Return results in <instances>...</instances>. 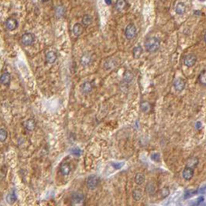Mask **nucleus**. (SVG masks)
I'll return each instance as SVG.
<instances>
[{
	"instance_id": "20e7f679",
	"label": "nucleus",
	"mask_w": 206,
	"mask_h": 206,
	"mask_svg": "<svg viewBox=\"0 0 206 206\" xmlns=\"http://www.w3.org/2000/svg\"><path fill=\"white\" fill-rule=\"evenodd\" d=\"M35 42V36L32 32H26L21 36V43L26 47L32 45Z\"/></svg>"
},
{
	"instance_id": "393cba45",
	"label": "nucleus",
	"mask_w": 206,
	"mask_h": 206,
	"mask_svg": "<svg viewBox=\"0 0 206 206\" xmlns=\"http://www.w3.org/2000/svg\"><path fill=\"white\" fill-rule=\"evenodd\" d=\"M134 182L137 185H140L145 182V176L143 173H137L134 177Z\"/></svg>"
},
{
	"instance_id": "72a5a7b5",
	"label": "nucleus",
	"mask_w": 206,
	"mask_h": 206,
	"mask_svg": "<svg viewBox=\"0 0 206 206\" xmlns=\"http://www.w3.org/2000/svg\"><path fill=\"white\" fill-rule=\"evenodd\" d=\"M41 1H42L43 2H48L49 0H41Z\"/></svg>"
},
{
	"instance_id": "6e6552de",
	"label": "nucleus",
	"mask_w": 206,
	"mask_h": 206,
	"mask_svg": "<svg viewBox=\"0 0 206 206\" xmlns=\"http://www.w3.org/2000/svg\"><path fill=\"white\" fill-rule=\"evenodd\" d=\"M173 85H174V89H175V90H177V91L178 92H182V90L185 89V85H186V81H185V80H184L183 78L178 77L177 78V79H175V81H174Z\"/></svg>"
},
{
	"instance_id": "ddd939ff",
	"label": "nucleus",
	"mask_w": 206,
	"mask_h": 206,
	"mask_svg": "<svg viewBox=\"0 0 206 206\" xmlns=\"http://www.w3.org/2000/svg\"><path fill=\"white\" fill-rule=\"evenodd\" d=\"M24 127L28 131H32V130H35L36 127V121L33 118H29V119L25 121Z\"/></svg>"
},
{
	"instance_id": "412c9836",
	"label": "nucleus",
	"mask_w": 206,
	"mask_h": 206,
	"mask_svg": "<svg viewBox=\"0 0 206 206\" xmlns=\"http://www.w3.org/2000/svg\"><path fill=\"white\" fill-rule=\"evenodd\" d=\"M198 162H199V161H198V159L196 158V157H191V158H189V159H188V161H187V166L192 167V168L194 169V168H195V167H197V165L198 164Z\"/></svg>"
},
{
	"instance_id": "2f4dec72",
	"label": "nucleus",
	"mask_w": 206,
	"mask_h": 206,
	"mask_svg": "<svg viewBox=\"0 0 206 206\" xmlns=\"http://www.w3.org/2000/svg\"><path fill=\"white\" fill-rule=\"evenodd\" d=\"M152 159L154 160L155 161H160V155L159 154H153L152 155Z\"/></svg>"
},
{
	"instance_id": "dca6fc26",
	"label": "nucleus",
	"mask_w": 206,
	"mask_h": 206,
	"mask_svg": "<svg viewBox=\"0 0 206 206\" xmlns=\"http://www.w3.org/2000/svg\"><path fill=\"white\" fill-rule=\"evenodd\" d=\"M60 171L63 175H68L71 171V167L69 164H68L67 162L62 163L60 166Z\"/></svg>"
},
{
	"instance_id": "7c9ffc66",
	"label": "nucleus",
	"mask_w": 206,
	"mask_h": 206,
	"mask_svg": "<svg viewBox=\"0 0 206 206\" xmlns=\"http://www.w3.org/2000/svg\"><path fill=\"white\" fill-rule=\"evenodd\" d=\"M169 194H170V190L168 188H167V187H164V188H163V189H161V190H160V195H161V196L163 198H167V197L169 195Z\"/></svg>"
},
{
	"instance_id": "5701e85b",
	"label": "nucleus",
	"mask_w": 206,
	"mask_h": 206,
	"mask_svg": "<svg viewBox=\"0 0 206 206\" xmlns=\"http://www.w3.org/2000/svg\"><path fill=\"white\" fill-rule=\"evenodd\" d=\"M92 23H93V18H92V16H90V15L86 14L83 16L82 19L83 26H85V27H87V26H89L90 25H91Z\"/></svg>"
},
{
	"instance_id": "aec40b11",
	"label": "nucleus",
	"mask_w": 206,
	"mask_h": 206,
	"mask_svg": "<svg viewBox=\"0 0 206 206\" xmlns=\"http://www.w3.org/2000/svg\"><path fill=\"white\" fill-rule=\"evenodd\" d=\"M132 53H133V57H134V59L140 58V56H141L142 53H143V48H142L141 46L138 45V46H137V47H134V48L133 49Z\"/></svg>"
},
{
	"instance_id": "39448f33",
	"label": "nucleus",
	"mask_w": 206,
	"mask_h": 206,
	"mask_svg": "<svg viewBox=\"0 0 206 206\" xmlns=\"http://www.w3.org/2000/svg\"><path fill=\"white\" fill-rule=\"evenodd\" d=\"M197 57L193 53H189L186 55L184 58V64L188 67H192L196 63Z\"/></svg>"
},
{
	"instance_id": "f03ea898",
	"label": "nucleus",
	"mask_w": 206,
	"mask_h": 206,
	"mask_svg": "<svg viewBox=\"0 0 206 206\" xmlns=\"http://www.w3.org/2000/svg\"><path fill=\"white\" fill-rule=\"evenodd\" d=\"M100 182V178L98 176L95 175V174H92V175L89 176L87 180V189H90V190H94L98 187Z\"/></svg>"
},
{
	"instance_id": "f8f14e48",
	"label": "nucleus",
	"mask_w": 206,
	"mask_h": 206,
	"mask_svg": "<svg viewBox=\"0 0 206 206\" xmlns=\"http://www.w3.org/2000/svg\"><path fill=\"white\" fill-rule=\"evenodd\" d=\"M57 60V54L54 51H48L46 53V61L50 64H53Z\"/></svg>"
},
{
	"instance_id": "f704fd0d",
	"label": "nucleus",
	"mask_w": 206,
	"mask_h": 206,
	"mask_svg": "<svg viewBox=\"0 0 206 206\" xmlns=\"http://www.w3.org/2000/svg\"><path fill=\"white\" fill-rule=\"evenodd\" d=\"M199 1H201V2H204L205 0H199Z\"/></svg>"
},
{
	"instance_id": "423d86ee",
	"label": "nucleus",
	"mask_w": 206,
	"mask_h": 206,
	"mask_svg": "<svg viewBox=\"0 0 206 206\" xmlns=\"http://www.w3.org/2000/svg\"><path fill=\"white\" fill-rule=\"evenodd\" d=\"M84 201V195L82 192H73L71 195V202L72 204H81Z\"/></svg>"
},
{
	"instance_id": "f3484780",
	"label": "nucleus",
	"mask_w": 206,
	"mask_h": 206,
	"mask_svg": "<svg viewBox=\"0 0 206 206\" xmlns=\"http://www.w3.org/2000/svg\"><path fill=\"white\" fill-rule=\"evenodd\" d=\"M127 6V1L126 0H117L115 2V9L118 12L121 13Z\"/></svg>"
},
{
	"instance_id": "1a4fd4ad",
	"label": "nucleus",
	"mask_w": 206,
	"mask_h": 206,
	"mask_svg": "<svg viewBox=\"0 0 206 206\" xmlns=\"http://www.w3.org/2000/svg\"><path fill=\"white\" fill-rule=\"evenodd\" d=\"M10 83H11V75L9 73L5 72L2 73V75L0 76V84L6 87H9Z\"/></svg>"
},
{
	"instance_id": "9d476101",
	"label": "nucleus",
	"mask_w": 206,
	"mask_h": 206,
	"mask_svg": "<svg viewBox=\"0 0 206 206\" xmlns=\"http://www.w3.org/2000/svg\"><path fill=\"white\" fill-rule=\"evenodd\" d=\"M194 176V169L190 167H185V169L182 171V177L184 178V179L186 181H189L193 178Z\"/></svg>"
},
{
	"instance_id": "a211bd4d",
	"label": "nucleus",
	"mask_w": 206,
	"mask_h": 206,
	"mask_svg": "<svg viewBox=\"0 0 206 206\" xmlns=\"http://www.w3.org/2000/svg\"><path fill=\"white\" fill-rule=\"evenodd\" d=\"M65 13H66V8L63 6L59 5L56 6L55 8V15L57 18H61L64 16Z\"/></svg>"
},
{
	"instance_id": "4be33fe9",
	"label": "nucleus",
	"mask_w": 206,
	"mask_h": 206,
	"mask_svg": "<svg viewBox=\"0 0 206 206\" xmlns=\"http://www.w3.org/2000/svg\"><path fill=\"white\" fill-rule=\"evenodd\" d=\"M6 201L7 203L9 204H13L16 201H17V195L15 193V192H13L12 193L8 194L6 197Z\"/></svg>"
},
{
	"instance_id": "f257e3e1",
	"label": "nucleus",
	"mask_w": 206,
	"mask_h": 206,
	"mask_svg": "<svg viewBox=\"0 0 206 206\" xmlns=\"http://www.w3.org/2000/svg\"><path fill=\"white\" fill-rule=\"evenodd\" d=\"M145 49L149 53H155L161 47V41L158 37H148L144 43Z\"/></svg>"
},
{
	"instance_id": "cd10ccee",
	"label": "nucleus",
	"mask_w": 206,
	"mask_h": 206,
	"mask_svg": "<svg viewBox=\"0 0 206 206\" xmlns=\"http://www.w3.org/2000/svg\"><path fill=\"white\" fill-rule=\"evenodd\" d=\"M8 137V132L7 130L4 128H0V142L3 143L6 140Z\"/></svg>"
},
{
	"instance_id": "2eb2a0df",
	"label": "nucleus",
	"mask_w": 206,
	"mask_h": 206,
	"mask_svg": "<svg viewBox=\"0 0 206 206\" xmlns=\"http://www.w3.org/2000/svg\"><path fill=\"white\" fill-rule=\"evenodd\" d=\"M84 31V26L81 23H76L73 27V32L76 36H80L83 34Z\"/></svg>"
},
{
	"instance_id": "b1692460",
	"label": "nucleus",
	"mask_w": 206,
	"mask_h": 206,
	"mask_svg": "<svg viewBox=\"0 0 206 206\" xmlns=\"http://www.w3.org/2000/svg\"><path fill=\"white\" fill-rule=\"evenodd\" d=\"M132 196L135 201H140L143 197V192L140 189H134L132 192Z\"/></svg>"
},
{
	"instance_id": "a878e982",
	"label": "nucleus",
	"mask_w": 206,
	"mask_h": 206,
	"mask_svg": "<svg viewBox=\"0 0 206 206\" xmlns=\"http://www.w3.org/2000/svg\"><path fill=\"white\" fill-rule=\"evenodd\" d=\"M146 192L149 195H154L156 192V187H155V184L152 182H149L146 185Z\"/></svg>"
},
{
	"instance_id": "c85d7f7f",
	"label": "nucleus",
	"mask_w": 206,
	"mask_h": 206,
	"mask_svg": "<svg viewBox=\"0 0 206 206\" xmlns=\"http://www.w3.org/2000/svg\"><path fill=\"white\" fill-rule=\"evenodd\" d=\"M205 69H203L201 73H200L199 76H198V82L199 84H201L202 86L206 85V81H205Z\"/></svg>"
},
{
	"instance_id": "473e14b6",
	"label": "nucleus",
	"mask_w": 206,
	"mask_h": 206,
	"mask_svg": "<svg viewBox=\"0 0 206 206\" xmlns=\"http://www.w3.org/2000/svg\"><path fill=\"white\" fill-rule=\"evenodd\" d=\"M105 2H106L107 5L108 6H110L111 4H112V0H104Z\"/></svg>"
},
{
	"instance_id": "bb28decb",
	"label": "nucleus",
	"mask_w": 206,
	"mask_h": 206,
	"mask_svg": "<svg viewBox=\"0 0 206 206\" xmlns=\"http://www.w3.org/2000/svg\"><path fill=\"white\" fill-rule=\"evenodd\" d=\"M134 79V74L130 71H127L124 76V84H129Z\"/></svg>"
},
{
	"instance_id": "6ab92c4d",
	"label": "nucleus",
	"mask_w": 206,
	"mask_h": 206,
	"mask_svg": "<svg viewBox=\"0 0 206 206\" xmlns=\"http://www.w3.org/2000/svg\"><path fill=\"white\" fill-rule=\"evenodd\" d=\"M186 11V6L183 2H179L175 6V13L178 15H183Z\"/></svg>"
},
{
	"instance_id": "0eeeda50",
	"label": "nucleus",
	"mask_w": 206,
	"mask_h": 206,
	"mask_svg": "<svg viewBox=\"0 0 206 206\" xmlns=\"http://www.w3.org/2000/svg\"><path fill=\"white\" fill-rule=\"evenodd\" d=\"M18 22L14 18H9L7 19L5 23L6 28L9 31H13L17 29L18 27Z\"/></svg>"
},
{
	"instance_id": "4468645a",
	"label": "nucleus",
	"mask_w": 206,
	"mask_h": 206,
	"mask_svg": "<svg viewBox=\"0 0 206 206\" xmlns=\"http://www.w3.org/2000/svg\"><path fill=\"white\" fill-rule=\"evenodd\" d=\"M81 91H82V93H86V94H87V93H90V92L93 90V85L92 84L91 82H89V81H86V82H84V84L81 85Z\"/></svg>"
},
{
	"instance_id": "7ed1b4c3",
	"label": "nucleus",
	"mask_w": 206,
	"mask_h": 206,
	"mask_svg": "<svg viewBox=\"0 0 206 206\" xmlns=\"http://www.w3.org/2000/svg\"><path fill=\"white\" fill-rule=\"evenodd\" d=\"M124 35L125 37L129 40H131L137 36V28L134 23H129L126 26L125 31H124Z\"/></svg>"
},
{
	"instance_id": "9b49d317",
	"label": "nucleus",
	"mask_w": 206,
	"mask_h": 206,
	"mask_svg": "<svg viewBox=\"0 0 206 206\" xmlns=\"http://www.w3.org/2000/svg\"><path fill=\"white\" fill-rule=\"evenodd\" d=\"M92 63V56L90 53H85L82 55L81 58V63L84 66H88Z\"/></svg>"
},
{
	"instance_id": "c756f323",
	"label": "nucleus",
	"mask_w": 206,
	"mask_h": 206,
	"mask_svg": "<svg viewBox=\"0 0 206 206\" xmlns=\"http://www.w3.org/2000/svg\"><path fill=\"white\" fill-rule=\"evenodd\" d=\"M140 107H141V110L143 112H144V113H148V111L151 110V104H150L148 102L144 101V102H142L141 104H140Z\"/></svg>"
}]
</instances>
